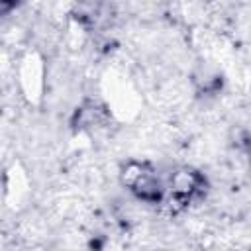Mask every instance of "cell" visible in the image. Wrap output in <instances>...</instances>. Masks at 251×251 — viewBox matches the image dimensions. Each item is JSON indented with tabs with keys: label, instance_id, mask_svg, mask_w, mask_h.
Masks as SVG:
<instances>
[{
	"label": "cell",
	"instance_id": "1",
	"mask_svg": "<svg viewBox=\"0 0 251 251\" xmlns=\"http://www.w3.org/2000/svg\"><path fill=\"white\" fill-rule=\"evenodd\" d=\"M122 184L131 190L139 200L147 202V204H157L163 198V186L159 182V178L155 176L153 169H149L145 163L139 161H129L122 173Z\"/></svg>",
	"mask_w": 251,
	"mask_h": 251
},
{
	"label": "cell",
	"instance_id": "2",
	"mask_svg": "<svg viewBox=\"0 0 251 251\" xmlns=\"http://www.w3.org/2000/svg\"><path fill=\"white\" fill-rule=\"evenodd\" d=\"M204 188V176L192 169H178L171 176V196L178 204H188Z\"/></svg>",
	"mask_w": 251,
	"mask_h": 251
}]
</instances>
